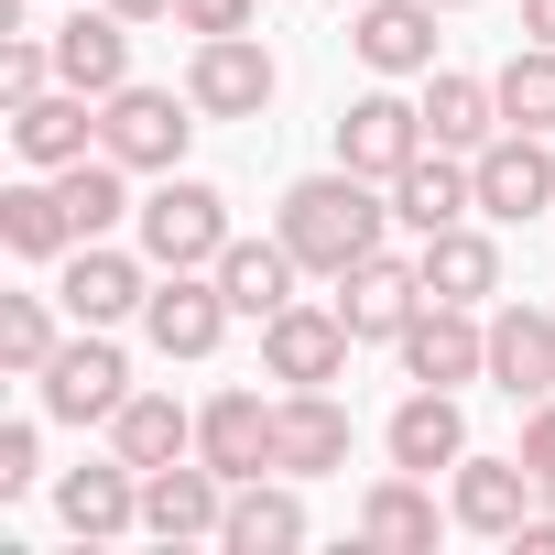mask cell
I'll use <instances>...</instances> for the list:
<instances>
[{
	"label": "cell",
	"instance_id": "obj_25",
	"mask_svg": "<svg viewBox=\"0 0 555 555\" xmlns=\"http://www.w3.org/2000/svg\"><path fill=\"white\" fill-rule=\"evenodd\" d=\"M229 555H295L306 544V501L272 490V479H229V522H218Z\"/></svg>",
	"mask_w": 555,
	"mask_h": 555
},
{
	"label": "cell",
	"instance_id": "obj_16",
	"mask_svg": "<svg viewBox=\"0 0 555 555\" xmlns=\"http://www.w3.org/2000/svg\"><path fill=\"white\" fill-rule=\"evenodd\" d=\"M479 207V175H468V153H414L403 175H392V229H414V240H436V229H457Z\"/></svg>",
	"mask_w": 555,
	"mask_h": 555
},
{
	"label": "cell",
	"instance_id": "obj_30",
	"mask_svg": "<svg viewBox=\"0 0 555 555\" xmlns=\"http://www.w3.org/2000/svg\"><path fill=\"white\" fill-rule=\"evenodd\" d=\"M360 533H371V544H403V555H425V544H436V501H425V479H414V468H392V479L360 501Z\"/></svg>",
	"mask_w": 555,
	"mask_h": 555
},
{
	"label": "cell",
	"instance_id": "obj_26",
	"mask_svg": "<svg viewBox=\"0 0 555 555\" xmlns=\"http://www.w3.org/2000/svg\"><path fill=\"white\" fill-rule=\"evenodd\" d=\"M349 468V403L317 382V392H284V479H327Z\"/></svg>",
	"mask_w": 555,
	"mask_h": 555
},
{
	"label": "cell",
	"instance_id": "obj_2",
	"mask_svg": "<svg viewBox=\"0 0 555 555\" xmlns=\"http://www.w3.org/2000/svg\"><path fill=\"white\" fill-rule=\"evenodd\" d=\"M229 240H240V229H229V196H218V185L164 175V185L142 196V261H153V272H207Z\"/></svg>",
	"mask_w": 555,
	"mask_h": 555
},
{
	"label": "cell",
	"instance_id": "obj_18",
	"mask_svg": "<svg viewBox=\"0 0 555 555\" xmlns=\"http://www.w3.org/2000/svg\"><path fill=\"white\" fill-rule=\"evenodd\" d=\"M55 77H66V88H88V99L131 88V23L109 12V0H99V12L77 0V12L55 23Z\"/></svg>",
	"mask_w": 555,
	"mask_h": 555
},
{
	"label": "cell",
	"instance_id": "obj_15",
	"mask_svg": "<svg viewBox=\"0 0 555 555\" xmlns=\"http://www.w3.org/2000/svg\"><path fill=\"white\" fill-rule=\"evenodd\" d=\"M349 44L371 77H436V0H360Z\"/></svg>",
	"mask_w": 555,
	"mask_h": 555
},
{
	"label": "cell",
	"instance_id": "obj_24",
	"mask_svg": "<svg viewBox=\"0 0 555 555\" xmlns=\"http://www.w3.org/2000/svg\"><path fill=\"white\" fill-rule=\"evenodd\" d=\"M533 490H544L533 457H457V501H447V512H457L468 533H512V522L533 512Z\"/></svg>",
	"mask_w": 555,
	"mask_h": 555
},
{
	"label": "cell",
	"instance_id": "obj_29",
	"mask_svg": "<svg viewBox=\"0 0 555 555\" xmlns=\"http://www.w3.org/2000/svg\"><path fill=\"white\" fill-rule=\"evenodd\" d=\"M0 240H12L23 261H66V250H77L66 185H55V175H44V185H12V196H0Z\"/></svg>",
	"mask_w": 555,
	"mask_h": 555
},
{
	"label": "cell",
	"instance_id": "obj_4",
	"mask_svg": "<svg viewBox=\"0 0 555 555\" xmlns=\"http://www.w3.org/2000/svg\"><path fill=\"white\" fill-rule=\"evenodd\" d=\"M131 403V360L109 349V327H77L55 360H44V414L55 425H109Z\"/></svg>",
	"mask_w": 555,
	"mask_h": 555
},
{
	"label": "cell",
	"instance_id": "obj_5",
	"mask_svg": "<svg viewBox=\"0 0 555 555\" xmlns=\"http://www.w3.org/2000/svg\"><path fill=\"white\" fill-rule=\"evenodd\" d=\"M349 349H360V338H349V317H338V306H306V295H295L284 317H261V371L284 382V392L338 382V371H349Z\"/></svg>",
	"mask_w": 555,
	"mask_h": 555
},
{
	"label": "cell",
	"instance_id": "obj_27",
	"mask_svg": "<svg viewBox=\"0 0 555 555\" xmlns=\"http://www.w3.org/2000/svg\"><path fill=\"white\" fill-rule=\"evenodd\" d=\"M425 142H436V153L501 142V88H490V77H425Z\"/></svg>",
	"mask_w": 555,
	"mask_h": 555
},
{
	"label": "cell",
	"instance_id": "obj_40",
	"mask_svg": "<svg viewBox=\"0 0 555 555\" xmlns=\"http://www.w3.org/2000/svg\"><path fill=\"white\" fill-rule=\"evenodd\" d=\"M338 12H360V0H338Z\"/></svg>",
	"mask_w": 555,
	"mask_h": 555
},
{
	"label": "cell",
	"instance_id": "obj_38",
	"mask_svg": "<svg viewBox=\"0 0 555 555\" xmlns=\"http://www.w3.org/2000/svg\"><path fill=\"white\" fill-rule=\"evenodd\" d=\"M109 12H120V23H164V12H175V0H109Z\"/></svg>",
	"mask_w": 555,
	"mask_h": 555
},
{
	"label": "cell",
	"instance_id": "obj_19",
	"mask_svg": "<svg viewBox=\"0 0 555 555\" xmlns=\"http://www.w3.org/2000/svg\"><path fill=\"white\" fill-rule=\"evenodd\" d=\"M12 142H23L34 175H66V164L99 153V99H88V88H44L34 109H12Z\"/></svg>",
	"mask_w": 555,
	"mask_h": 555
},
{
	"label": "cell",
	"instance_id": "obj_12",
	"mask_svg": "<svg viewBox=\"0 0 555 555\" xmlns=\"http://www.w3.org/2000/svg\"><path fill=\"white\" fill-rule=\"evenodd\" d=\"M142 250H109V240H77L66 250V272H55V306L77 317V327H120V317H142Z\"/></svg>",
	"mask_w": 555,
	"mask_h": 555
},
{
	"label": "cell",
	"instance_id": "obj_10",
	"mask_svg": "<svg viewBox=\"0 0 555 555\" xmlns=\"http://www.w3.org/2000/svg\"><path fill=\"white\" fill-rule=\"evenodd\" d=\"M196 457L218 479H261V468H284V403H261V392H218L196 414Z\"/></svg>",
	"mask_w": 555,
	"mask_h": 555
},
{
	"label": "cell",
	"instance_id": "obj_7",
	"mask_svg": "<svg viewBox=\"0 0 555 555\" xmlns=\"http://www.w3.org/2000/svg\"><path fill=\"white\" fill-rule=\"evenodd\" d=\"M468 175H479V218H501V229H533V218L555 207V153H544V131H501V142H479Z\"/></svg>",
	"mask_w": 555,
	"mask_h": 555
},
{
	"label": "cell",
	"instance_id": "obj_14",
	"mask_svg": "<svg viewBox=\"0 0 555 555\" xmlns=\"http://www.w3.org/2000/svg\"><path fill=\"white\" fill-rule=\"evenodd\" d=\"M414 306H425V272L414 261H392V250H371V261H349L338 272V317H349V338L371 349V338H403L414 327Z\"/></svg>",
	"mask_w": 555,
	"mask_h": 555
},
{
	"label": "cell",
	"instance_id": "obj_23",
	"mask_svg": "<svg viewBox=\"0 0 555 555\" xmlns=\"http://www.w3.org/2000/svg\"><path fill=\"white\" fill-rule=\"evenodd\" d=\"M207 272H218V295H229L240 317H284V306H295V272H306V261H295V240H284V229H272V240H229Z\"/></svg>",
	"mask_w": 555,
	"mask_h": 555
},
{
	"label": "cell",
	"instance_id": "obj_8",
	"mask_svg": "<svg viewBox=\"0 0 555 555\" xmlns=\"http://www.w3.org/2000/svg\"><path fill=\"white\" fill-rule=\"evenodd\" d=\"M414 153H425V99H392V88H371V99H349V109H338V164H349V175L392 185Z\"/></svg>",
	"mask_w": 555,
	"mask_h": 555
},
{
	"label": "cell",
	"instance_id": "obj_1",
	"mask_svg": "<svg viewBox=\"0 0 555 555\" xmlns=\"http://www.w3.org/2000/svg\"><path fill=\"white\" fill-rule=\"evenodd\" d=\"M382 229H392V185H371V175H306L295 196H284V240H295V261L306 272H327V284H338V272L349 261H371L382 250Z\"/></svg>",
	"mask_w": 555,
	"mask_h": 555
},
{
	"label": "cell",
	"instance_id": "obj_36",
	"mask_svg": "<svg viewBox=\"0 0 555 555\" xmlns=\"http://www.w3.org/2000/svg\"><path fill=\"white\" fill-rule=\"evenodd\" d=\"M522 457H533V479L555 468V392H544V403H522Z\"/></svg>",
	"mask_w": 555,
	"mask_h": 555
},
{
	"label": "cell",
	"instance_id": "obj_37",
	"mask_svg": "<svg viewBox=\"0 0 555 555\" xmlns=\"http://www.w3.org/2000/svg\"><path fill=\"white\" fill-rule=\"evenodd\" d=\"M522 44H555V0H522Z\"/></svg>",
	"mask_w": 555,
	"mask_h": 555
},
{
	"label": "cell",
	"instance_id": "obj_21",
	"mask_svg": "<svg viewBox=\"0 0 555 555\" xmlns=\"http://www.w3.org/2000/svg\"><path fill=\"white\" fill-rule=\"evenodd\" d=\"M490 392H512V403L555 392V317L544 306H501L490 317Z\"/></svg>",
	"mask_w": 555,
	"mask_h": 555
},
{
	"label": "cell",
	"instance_id": "obj_41",
	"mask_svg": "<svg viewBox=\"0 0 555 555\" xmlns=\"http://www.w3.org/2000/svg\"><path fill=\"white\" fill-rule=\"evenodd\" d=\"M436 12H457V0H436Z\"/></svg>",
	"mask_w": 555,
	"mask_h": 555
},
{
	"label": "cell",
	"instance_id": "obj_3",
	"mask_svg": "<svg viewBox=\"0 0 555 555\" xmlns=\"http://www.w3.org/2000/svg\"><path fill=\"white\" fill-rule=\"evenodd\" d=\"M196 99H175V88H109L99 99V153H120L131 175H175L185 164V142H196Z\"/></svg>",
	"mask_w": 555,
	"mask_h": 555
},
{
	"label": "cell",
	"instance_id": "obj_6",
	"mask_svg": "<svg viewBox=\"0 0 555 555\" xmlns=\"http://www.w3.org/2000/svg\"><path fill=\"white\" fill-rule=\"evenodd\" d=\"M272 55H261V34H196V66H185V99L207 109V120H261L272 109Z\"/></svg>",
	"mask_w": 555,
	"mask_h": 555
},
{
	"label": "cell",
	"instance_id": "obj_33",
	"mask_svg": "<svg viewBox=\"0 0 555 555\" xmlns=\"http://www.w3.org/2000/svg\"><path fill=\"white\" fill-rule=\"evenodd\" d=\"M44 88H66V77H55V44L12 34V44H0V99H12V109H34Z\"/></svg>",
	"mask_w": 555,
	"mask_h": 555
},
{
	"label": "cell",
	"instance_id": "obj_28",
	"mask_svg": "<svg viewBox=\"0 0 555 555\" xmlns=\"http://www.w3.org/2000/svg\"><path fill=\"white\" fill-rule=\"evenodd\" d=\"M109 447H120L131 468H175V457H196V414H185L175 392H131V403L109 414Z\"/></svg>",
	"mask_w": 555,
	"mask_h": 555
},
{
	"label": "cell",
	"instance_id": "obj_11",
	"mask_svg": "<svg viewBox=\"0 0 555 555\" xmlns=\"http://www.w3.org/2000/svg\"><path fill=\"white\" fill-rule=\"evenodd\" d=\"M229 295H218V272H164V284L142 295V338L164 349V360H207L218 338H229Z\"/></svg>",
	"mask_w": 555,
	"mask_h": 555
},
{
	"label": "cell",
	"instance_id": "obj_35",
	"mask_svg": "<svg viewBox=\"0 0 555 555\" xmlns=\"http://www.w3.org/2000/svg\"><path fill=\"white\" fill-rule=\"evenodd\" d=\"M175 23H185V34H250L261 0H175Z\"/></svg>",
	"mask_w": 555,
	"mask_h": 555
},
{
	"label": "cell",
	"instance_id": "obj_32",
	"mask_svg": "<svg viewBox=\"0 0 555 555\" xmlns=\"http://www.w3.org/2000/svg\"><path fill=\"white\" fill-rule=\"evenodd\" d=\"M55 349H66V338H55V306H44V295H12V306H0V371H12V382H44Z\"/></svg>",
	"mask_w": 555,
	"mask_h": 555
},
{
	"label": "cell",
	"instance_id": "obj_13",
	"mask_svg": "<svg viewBox=\"0 0 555 555\" xmlns=\"http://www.w3.org/2000/svg\"><path fill=\"white\" fill-rule=\"evenodd\" d=\"M218 522H229V479H218L207 457L142 468V533H164V544H207Z\"/></svg>",
	"mask_w": 555,
	"mask_h": 555
},
{
	"label": "cell",
	"instance_id": "obj_39",
	"mask_svg": "<svg viewBox=\"0 0 555 555\" xmlns=\"http://www.w3.org/2000/svg\"><path fill=\"white\" fill-rule=\"evenodd\" d=\"M544 512H555V468H544Z\"/></svg>",
	"mask_w": 555,
	"mask_h": 555
},
{
	"label": "cell",
	"instance_id": "obj_9",
	"mask_svg": "<svg viewBox=\"0 0 555 555\" xmlns=\"http://www.w3.org/2000/svg\"><path fill=\"white\" fill-rule=\"evenodd\" d=\"M403 349V371L414 382H436V392H457V382H490V327H479V306H414V327L392 338Z\"/></svg>",
	"mask_w": 555,
	"mask_h": 555
},
{
	"label": "cell",
	"instance_id": "obj_17",
	"mask_svg": "<svg viewBox=\"0 0 555 555\" xmlns=\"http://www.w3.org/2000/svg\"><path fill=\"white\" fill-rule=\"evenodd\" d=\"M382 447H392V468H414V479H436V468H457V457H468V414H457V392H436V382H414V392L392 403V425H382Z\"/></svg>",
	"mask_w": 555,
	"mask_h": 555
},
{
	"label": "cell",
	"instance_id": "obj_22",
	"mask_svg": "<svg viewBox=\"0 0 555 555\" xmlns=\"http://www.w3.org/2000/svg\"><path fill=\"white\" fill-rule=\"evenodd\" d=\"M414 272H425V295L436 306H490L501 295V250H490V229H436V240H414Z\"/></svg>",
	"mask_w": 555,
	"mask_h": 555
},
{
	"label": "cell",
	"instance_id": "obj_31",
	"mask_svg": "<svg viewBox=\"0 0 555 555\" xmlns=\"http://www.w3.org/2000/svg\"><path fill=\"white\" fill-rule=\"evenodd\" d=\"M490 88H501V131H555V44H522Z\"/></svg>",
	"mask_w": 555,
	"mask_h": 555
},
{
	"label": "cell",
	"instance_id": "obj_20",
	"mask_svg": "<svg viewBox=\"0 0 555 555\" xmlns=\"http://www.w3.org/2000/svg\"><path fill=\"white\" fill-rule=\"evenodd\" d=\"M55 512H66L77 544H120V533L142 522V468H131V457H109V468H66V479H55Z\"/></svg>",
	"mask_w": 555,
	"mask_h": 555
},
{
	"label": "cell",
	"instance_id": "obj_34",
	"mask_svg": "<svg viewBox=\"0 0 555 555\" xmlns=\"http://www.w3.org/2000/svg\"><path fill=\"white\" fill-rule=\"evenodd\" d=\"M34 479H44V436L34 425H0V501H23Z\"/></svg>",
	"mask_w": 555,
	"mask_h": 555
}]
</instances>
